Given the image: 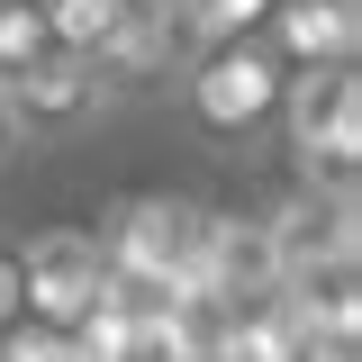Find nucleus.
Returning <instances> with one entry per match:
<instances>
[{"mask_svg": "<svg viewBox=\"0 0 362 362\" xmlns=\"http://www.w3.org/2000/svg\"><path fill=\"white\" fill-rule=\"evenodd\" d=\"M18 317H28V299H18V254L0 245V335H9Z\"/></svg>", "mask_w": 362, "mask_h": 362, "instance_id": "9b49d317", "label": "nucleus"}, {"mask_svg": "<svg viewBox=\"0 0 362 362\" xmlns=\"http://www.w3.org/2000/svg\"><path fill=\"white\" fill-rule=\"evenodd\" d=\"M18 299H28L37 326L82 335V317L100 308V299H118V290H109V263H100V235H82V226L28 235V245H18Z\"/></svg>", "mask_w": 362, "mask_h": 362, "instance_id": "7ed1b4c3", "label": "nucleus"}, {"mask_svg": "<svg viewBox=\"0 0 362 362\" xmlns=\"http://www.w3.org/2000/svg\"><path fill=\"white\" fill-rule=\"evenodd\" d=\"M37 9H45V37H54V54H90V45L127 18V0H37Z\"/></svg>", "mask_w": 362, "mask_h": 362, "instance_id": "0eeeda50", "label": "nucleus"}, {"mask_svg": "<svg viewBox=\"0 0 362 362\" xmlns=\"http://www.w3.org/2000/svg\"><path fill=\"white\" fill-rule=\"evenodd\" d=\"M281 54L263 37H226V45H199L190 64L173 73L181 109H190V127L218 136V145H245V136L272 127V109H281Z\"/></svg>", "mask_w": 362, "mask_h": 362, "instance_id": "f03ea898", "label": "nucleus"}, {"mask_svg": "<svg viewBox=\"0 0 362 362\" xmlns=\"http://www.w3.org/2000/svg\"><path fill=\"white\" fill-rule=\"evenodd\" d=\"M82 64H90V82H100V100L118 109V100H136V90H163L181 64H190V45H181V28H163V18L127 9V18L90 45Z\"/></svg>", "mask_w": 362, "mask_h": 362, "instance_id": "39448f33", "label": "nucleus"}, {"mask_svg": "<svg viewBox=\"0 0 362 362\" xmlns=\"http://www.w3.org/2000/svg\"><path fill=\"white\" fill-rule=\"evenodd\" d=\"M254 37L290 64V73H308V64H354L362 45V0H272V18Z\"/></svg>", "mask_w": 362, "mask_h": 362, "instance_id": "423d86ee", "label": "nucleus"}, {"mask_svg": "<svg viewBox=\"0 0 362 362\" xmlns=\"http://www.w3.org/2000/svg\"><path fill=\"white\" fill-rule=\"evenodd\" d=\"M0 100H9V118H18V136L28 145H54V136H82L109 100H100V82H90L82 54H45V64H28L18 82H0Z\"/></svg>", "mask_w": 362, "mask_h": 362, "instance_id": "20e7f679", "label": "nucleus"}, {"mask_svg": "<svg viewBox=\"0 0 362 362\" xmlns=\"http://www.w3.org/2000/svg\"><path fill=\"white\" fill-rule=\"evenodd\" d=\"M0 362H82V344H73L64 326H37V317H18V326L0 335Z\"/></svg>", "mask_w": 362, "mask_h": 362, "instance_id": "9d476101", "label": "nucleus"}, {"mask_svg": "<svg viewBox=\"0 0 362 362\" xmlns=\"http://www.w3.org/2000/svg\"><path fill=\"white\" fill-rule=\"evenodd\" d=\"M263 18H272V0H190V54L226 45V37H254Z\"/></svg>", "mask_w": 362, "mask_h": 362, "instance_id": "1a4fd4ad", "label": "nucleus"}, {"mask_svg": "<svg viewBox=\"0 0 362 362\" xmlns=\"http://www.w3.org/2000/svg\"><path fill=\"white\" fill-rule=\"evenodd\" d=\"M199 235H209V209H199V199H173V190L118 199V209L100 218L109 290H118V299H173V308H199Z\"/></svg>", "mask_w": 362, "mask_h": 362, "instance_id": "f257e3e1", "label": "nucleus"}, {"mask_svg": "<svg viewBox=\"0 0 362 362\" xmlns=\"http://www.w3.org/2000/svg\"><path fill=\"white\" fill-rule=\"evenodd\" d=\"M54 37H45V9L37 0H0V82H18L28 64H45Z\"/></svg>", "mask_w": 362, "mask_h": 362, "instance_id": "6e6552de", "label": "nucleus"}, {"mask_svg": "<svg viewBox=\"0 0 362 362\" xmlns=\"http://www.w3.org/2000/svg\"><path fill=\"white\" fill-rule=\"evenodd\" d=\"M18 154H28V136H18V118H9V100H0V173H9Z\"/></svg>", "mask_w": 362, "mask_h": 362, "instance_id": "f8f14e48", "label": "nucleus"}]
</instances>
